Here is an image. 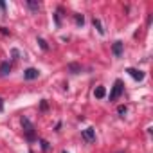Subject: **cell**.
I'll use <instances>...</instances> for the list:
<instances>
[{"instance_id":"cell-9","label":"cell","mask_w":153,"mask_h":153,"mask_svg":"<svg viewBox=\"0 0 153 153\" xmlns=\"http://www.w3.org/2000/svg\"><path fill=\"white\" fill-rule=\"evenodd\" d=\"M94 27L97 29V33H99V34H105V29H103L101 20H99V18H96V16H94Z\"/></svg>"},{"instance_id":"cell-17","label":"cell","mask_w":153,"mask_h":153,"mask_svg":"<svg viewBox=\"0 0 153 153\" xmlns=\"http://www.w3.org/2000/svg\"><path fill=\"white\" fill-rule=\"evenodd\" d=\"M63 153H67V151H63Z\"/></svg>"},{"instance_id":"cell-10","label":"cell","mask_w":153,"mask_h":153,"mask_svg":"<svg viewBox=\"0 0 153 153\" xmlns=\"http://www.w3.org/2000/svg\"><path fill=\"white\" fill-rule=\"evenodd\" d=\"M27 6H29V9H31V11H34V13L40 9V4L36 2V0H27Z\"/></svg>"},{"instance_id":"cell-4","label":"cell","mask_w":153,"mask_h":153,"mask_svg":"<svg viewBox=\"0 0 153 153\" xmlns=\"http://www.w3.org/2000/svg\"><path fill=\"white\" fill-rule=\"evenodd\" d=\"M40 76V70L38 68H27L25 72H24V78L27 79V81H33V79H36Z\"/></svg>"},{"instance_id":"cell-7","label":"cell","mask_w":153,"mask_h":153,"mask_svg":"<svg viewBox=\"0 0 153 153\" xmlns=\"http://www.w3.org/2000/svg\"><path fill=\"white\" fill-rule=\"evenodd\" d=\"M112 51H114L115 56H121V54H123V42H115L114 47H112Z\"/></svg>"},{"instance_id":"cell-8","label":"cell","mask_w":153,"mask_h":153,"mask_svg":"<svg viewBox=\"0 0 153 153\" xmlns=\"http://www.w3.org/2000/svg\"><path fill=\"white\" fill-rule=\"evenodd\" d=\"M94 96H96L97 99H103V97L106 96V90H105V87H97V88L94 90Z\"/></svg>"},{"instance_id":"cell-2","label":"cell","mask_w":153,"mask_h":153,"mask_svg":"<svg viewBox=\"0 0 153 153\" xmlns=\"http://www.w3.org/2000/svg\"><path fill=\"white\" fill-rule=\"evenodd\" d=\"M123 88H124L123 81H121V79H117V81L114 83V87H112V92H110V101H117V99H119V96L123 94Z\"/></svg>"},{"instance_id":"cell-15","label":"cell","mask_w":153,"mask_h":153,"mask_svg":"<svg viewBox=\"0 0 153 153\" xmlns=\"http://www.w3.org/2000/svg\"><path fill=\"white\" fill-rule=\"evenodd\" d=\"M40 144H42V149H45V151L49 149V142H47V140H43V139H42V140H40Z\"/></svg>"},{"instance_id":"cell-11","label":"cell","mask_w":153,"mask_h":153,"mask_svg":"<svg viewBox=\"0 0 153 153\" xmlns=\"http://www.w3.org/2000/svg\"><path fill=\"white\" fill-rule=\"evenodd\" d=\"M68 70H70L72 74H79V72H81V67H79L78 63H70V65H68Z\"/></svg>"},{"instance_id":"cell-6","label":"cell","mask_w":153,"mask_h":153,"mask_svg":"<svg viewBox=\"0 0 153 153\" xmlns=\"http://www.w3.org/2000/svg\"><path fill=\"white\" fill-rule=\"evenodd\" d=\"M11 70V63L9 61H4L2 65H0V76H7Z\"/></svg>"},{"instance_id":"cell-1","label":"cell","mask_w":153,"mask_h":153,"mask_svg":"<svg viewBox=\"0 0 153 153\" xmlns=\"http://www.w3.org/2000/svg\"><path fill=\"white\" fill-rule=\"evenodd\" d=\"M22 126H24L25 137H27L29 140H34V139H36V133H34V126H33V123H31L27 117H22Z\"/></svg>"},{"instance_id":"cell-12","label":"cell","mask_w":153,"mask_h":153,"mask_svg":"<svg viewBox=\"0 0 153 153\" xmlns=\"http://www.w3.org/2000/svg\"><path fill=\"white\" fill-rule=\"evenodd\" d=\"M38 43H40V47H42L43 51H47V49H49V45H47V42H45L43 38H38Z\"/></svg>"},{"instance_id":"cell-5","label":"cell","mask_w":153,"mask_h":153,"mask_svg":"<svg viewBox=\"0 0 153 153\" xmlns=\"http://www.w3.org/2000/svg\"><path fill=\"white\" fill-rule=\"evenodd\" d=\"M126 72L131 76L133 79H137V81H142V79H144V72H142V70H137V68H128Z\"/></svg>"},{"instance_id":"cell-13","label":"cell","mask_w":153,"mask_h":153,"mask_svg":"<svg viewBox=\"0 0 153 153\" xmlns=\"http://www.w3.org/2000/svg\"><path fill=\"white\" fill-rule=\"evenodd\" d=\"M117 112H119V115H123V117H124V114L128 112V108H126V106H119V108H117Z\"/></svg>"},{"instance_id":"cell-3","label":"cell","mask_w":153,"mask_h":153,"mask_svg":"<svg viewBox=\"0 0 153 153\" xmlns=\"http://www.w3.org/2000/svg\"><path fill=\"white\" fill-rule=\"evenodd\" d=\"M81 137H83L87 142H94V140H96V130H94V128H87V130H83Z\"/></svg>"},{"instance_id":"cell-16","label":"cell","mask_w":153,"mask_h":153,"mask_svg":"<svg viewBox=\"0 0 153 153\" xmlns=\"http://www.w3.org/2000/svg\"><path fill=\"white\" fill-rule=\"evenodd\" d=\"M4 110V105H2V99H0V112H2Z\"/></svg>"},{"instance_id":"cell-14","label":"cell","mask_w":153,"mask_h":153,"mask_svg":"<svg viewBox=\"0 0 153 153\" xmlns=\"http://www.w3.org/2000/svg\"><path fill=\"white\" fill-rule=\"evenodd\" d=\"M76 22H78L79 25H83V24H85V18H83V15H78V16H76Z\"/></svg>"}]
</instances>
